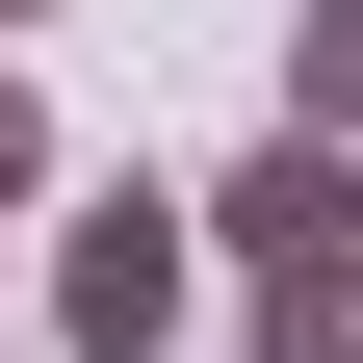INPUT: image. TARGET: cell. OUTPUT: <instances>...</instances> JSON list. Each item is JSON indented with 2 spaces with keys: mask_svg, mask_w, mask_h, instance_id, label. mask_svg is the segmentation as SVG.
Segmentation results:
<instances>
[{
  "mask_svg": "<svg viewBox=\"0 0 363 363\" xmlns=\"http://www.w3.org/2000/svg\"><path fill=\"white\" fill-rule=\"evenodd\" d=\"M182 286H208V208L104 182V208L52 234V286H26V337H52V363H156V337H182Z\"/></svg>",
  "mask_w": 363,
  "mask_h": 363,
  "instance_id": "cell-1",
  "label": "cell"
},
{
  "mask_svg": "<svg viewBox=\"0 0 363 363\" xmlns=\"http://www.w3.org/2000/svg\"><path fill=\"white\" fill-rule=\"evenodd\" d=\"M208 259H234V286H363V156L259 130V156L208 182Z\"/></svg>",
  "mask_w": 363,
  "mask_h": 363,
  "instance_id": "cell-2",
  "label": "cell"
},
{
  "mask_svg": "<svg viewBox=\"0 0 363 363\" xmlns=\"http://www.w3.org/2000/svg\"><path fill=\"white\" fill-rule=\"evenodd\" d=\"M286 130L363 156V0H286Z\"/></svg>",
  "mask_w": 363,
  "mask_h": 363,
  "instance_id": "cell-3",
  "label": "cell"
},
{
  "mask_svg": "<svg viewBox=\"0 0 363 363\" xmlns=\"http://www.w3.org/2000/svg\"><path fill=\"white\" fill-rule=\"evenodd\" d=\"M259 363H363V286H259Z\"/></svg>",
  "mask_w": 363,
  "mask_h": 363,
  "instance_id": "cell-4",
  "label": "cell"
},
{
  "mask_svg": "<svg viewBox=\"0 0 363 363\" xmlns=\"http://www.w3.org/2000/svg\"><path fill=\"white\" fill-rule=\"evenodd\" d=\"M0 208H52V104H26V52H0Z\"/></svg>",
  "mask_w": 363,
  "mask_h": 363,
  "instance_id": "cell-5",
  "label": "cell"
},
{
  "mask_svg": "<svg viewBox=\"0 0 363 363\" xmlns=\"http://www.w3.org/2000/svg\"><path fill=\"white\" fill-rule=\"evenodd\" d=\"M0 26H78V0H0Z\"/></svg>",
  "mask_w": 363,
  "mask_h": 363,
  "instance_id": "cell-6",
  "label": "cell"
},
{
  "mask_svg": "<svg viewBox=\"0 0 363 363\" xmlns=\"http://www.w3.org/2000/svg\"><path fill=\"white\" fill-rule=\"evenodd\" d=\"M0 337H26V286H0Z\"/></svg>",
  "mask_w": 363,
  "mask_h": 363,
  "instance_id": "cell-7",
  "label": "cell"
}]
</instances>
